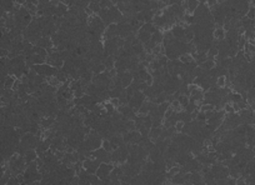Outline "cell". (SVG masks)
Instances as JSON below:
<instances>
[{"label": "cell", "instance_id": "obj_15", "mask_svg": "<svg viewBox=\"0 0 255 185\" xmlns=\"http://www.w3.org/2000/svg\"><path fill=\"white\" fill-rule=\"evenodd\" d=\"M84 94H85V91H84V89H83V88H79V89H76V90L73 91L74 98H81V96L84 95Z\"/></svg>", "mask_w": 255, "mask_h": 185}, {"label": "cell", "instance_id": "obj_2", "mask_svg": "<svg viewBox=\"0 0 255 185\" xmlns=\"http://www.w3.org/2000/svg\"><path fill=\"white\" fill-rule=\"evenodd\" d=\"M133 80H134L133 74L130 71H125V74L121 78V85H123V88H128L133 83Z\"/></svg>", "mask_w": 255, "mask_h": 185}, {"label": "cell", "instance_id": "obj_16", "mask_svg": "<svg viewBox=\"0 0 255 185\" xmlns=\"http://www.w3.org/2000/svg\"><path fill=\"white\" fill-rule=\"evenodd\" d=\"M247 16L249 18V19H255V6H253V5H250V8H249V10H248V13H247Z\"/></svg>", "mask_w": 255, "mask_h": 185}, {"label": "cell", "instance_id": "obj_8", "mask_svg": "<svg viewBox=\"0 0 255 185\" xmlns=\"http://www.w3.org/2000/svg\"><path fill=\"white\" fill-rule=\"evenodd\" d=\"M104 65H105V68H106V70H108V71H110L111 69H114V65H115V60H114V58H113V56H108V58H105V60H104Z\"/></svg>", "mask_w": 255, "mask_h": 185}, {"label": "cell", "instance_id": "obj_5", "mask_svg": "<svg viewBox=\"0 0 255 185\" xmlns=\"http://www.w3.org/2000/svg\"><path fill=\"white\" fill-rule=\"evenodd\" d=\"M150 40L154 41L155 44H161V43H163V40H164V34L161 33V30H158V31H155L154 34H151V39Z\"/></svg>", "mask_w": 255, "mask_h": 185}, {"label": "cell", "instance_id": "obj_19", "mask_svg": "<svg viewBox=\"0 0 255 185\" xmlns=\"http://www.w3.org/2000/svg\"><path fill=\"white\" fill-rule=\"evenodd\" d=\"M109 103H111V104H113V105L115 106V108H118V106L120 105V103H119V99H118V98H111V99L109 100Z\"/></svg>", "mask_w": 255, "mask_h": 185}, {"label": "cell", "instance_id": "obj_14", "mask_svg": "<svg viewBox=\"0 0 255 185\" xmlns=\"http://www.w3.org/2000/svg\"><path fill=\"white\" fill-rule=\"evenodd\" d=\"M101 146H103L108 153H111V151L114 150L113 149V145H111V143L109 140H103V144H101Z\"/></svg>", "mask_w": 255, "mask_h": 185}, {"label": "cell", "instance_id": "obj_9", "mask_svg": "<svg viewBox=\"0 0 255 185\" xmlns=\"http://www.w3.org/2000/svg\"><path fill=\"white\" fill-rule=\"evenodd\" d=\"M201 68L204 70H210V69L215 68V60H211V59H208L205 63L201 65Z\"/></svg>", "mask_w": 255, "mask_h": 185}, {"label": "cell", "instance_id": "obj_18", "mask_svg": "<svg viewBox=\"0 0 255 185\" xmlns=\"http://www.w3.org/2000/svg\"><path fill=\"white\" fill-rule=\"evenodd\" d=\"M224 110H225V112H226V113H228V114H231V113H235V112H234V108H233V105H231L230 103H228V104H226V105L224 106Z\"/></svg>", "mask_w": 255, "mask_h": 185}, {"label": "cell", "instance_id": "obj_13", "mask_svg": "<svg viewBox=\"0 0 255 185\" xmlns=\"http://www.w3.org/2000/svg\"><path fill=\"white\" fill-rule=\"evenodd\" d=\"M216 85L219 86V88L226 86V76H218V79H216Z\"/></svg>", "mask_w": 255, "mask_h": 185}, {"label": "cell", "instance_id": "obj_4", "mask_svg": "<svg viewBox=\"0 0 255 185\" xmlns=\"http://www.w3.org/2000/svg\"><path fill=\"white\" fill-rule=\"evenodd\" d=\"M203 180V174L200 172H193L190 173V183L193 185H196L199 181Z\"/></svg>", "mask_w": 255, "mask_h": 185}, {"label": "cell", "instance_id": "obj_21", "mask_svg": "<svg viewBox=\"0 0 255 185\" xmlns=\"http://www.w3.org/2000/svg\"><path fill=\"white\" fill-rule=\"evenodd\" d=\"M196 185H206V184H205V181H204V180H201V181H199Z\"/></svg>", "mask_w": 255, "mask_h": 185}, {"label": "cell", "instance_id": "obj_7", "mask_svg": "<svg viewBox=\"0 0 255 185\" xmlns=\"http://www.w3.org/2000/svg\"><path fill=\"white\" fill-rule=\"evenodd\" d=\"M15 76L14 75H8L6 78H5V81H4V88L5 89H13V85H14V83H15Z\"/></svg>", "mask_w": 255, "mask_h": 185}, {"label": "cell", "instance_id": "obj_10", "mask_svg": "<svg viewBox=\"0 0 255 185\" xmlns=\"http://www.w3.org/2000/svg\"><path fill=\"white\" fill-rule=\"evenodd\" d=\"M179 60H180V61H182L183 64H185V65H188V64L191 63L194 59H193V56H191L190 54H184V55H182V56L179 58Z\"/></svg>", "mask_w": 255, "mask_h": 185}, {"label": "cell", "instance_id": "obj_3", "mask_svg": "<svg viewBox=\"0 0 255 185\" xmlns=\"http://www.w3.org/2000/svg\"><path fill=\"white\" fill-rule=\"evenodd\" d=\"M24 159H25V163H31V161H35L38 159V154H36V151L34 149H29L26 150L25 155H24Z\"/></svg>", "mask_w": 255, "mask_h": 185}, {"label": "cell", "instance_id": "obj_20", "mask_svg": "<svg viewBox=\"0 0 255 185\" xmlns=\"http://www.w3.org/2000/svg\"><path fill=\"white\" fill-rule=\"evenodd\" d=\"M183 125H184V123H183V121H178V123H177V125H175V129H177V131H178V133L182 131Z\"/></svg>", "mask_w": 255, "mask_h": 185}, {"label": "cell", "instance_id": "obj_22", "mask_svg": "<svg viewBox=\"0 0 255 185\" xmlns=\"http://www.w3.org/2000/svg\"><path fill=\"white\" fill-rule=\"evenodd\" d=\"M199 4H206V0H198Z\"/></svg>", "mask_w": 255, "mask_h": 185}, {"label": "cell", "instance_id": "obj_6", "mask_svg": "<svg viewBox=\"0 0 255 185\" xmlns=\"http://www.w3.org/2000/svg\"><path fill=\"white\" fill-rule=\"evenodd\" d=\"M225 33H226V31L224 30V28H215L214 38L218 39V40H224L225 39Z\"/></svg>", "mask_w": 255, "mask_h": 185}, {"label": "cell", "instance_id": "obj_1", "mask_svg": "<svg viewBox=\"0 0 255 185\" xmlns=\"http://www.w3.org/2000/svg\"><path fill=\"white\" fill-rule=\"evenodd\" d=\"M171 33H173V35H174L175 39H178V40H180V41H182V40L185 38V29H184V26L179 25V24L174 25L173 28H171Z\"/></svg>", "mask_w": 255, "mask_h": 185}, {"label": "cell", "instance_id": "obj_11", "mask_svg": "<svg viewBox=\"0 0 255 185\" xmlns=\"http://www.w3.org/2000/svg\"><path fill=\"white\" fill-rule=\"evenodd\" d=\"M178 101H179V104H180V106L184 109L185 106H186L188 104H189V96H185V95H180L179 96V99H178Z\"/></svg>", "mask_w": 255, "mask_h": 185}, {"label": "cell", "instance_id": "obj_12", "mask_svg": "<svg viewBox=\"0 0 255 185\" xmlns=\"http://www.w3.org/2000/svg\"><path fill=\"white\" fill-rule=\"evenodd\" d=\"M166 101V92H161V94H159L155 98V103L159 105V104H161V103H165Z\"/></svg>", "mask_w": 255, "mask_h": 185}, {"label": "cell", "instance_id": "obj_17", "mask_svg": "<svg viewBox=\"0 0 255 185\" xmlns=\"http://www.w3.org/2000/svg\"><path fill=\"white\" fill-rule=\"evenodd\" d=\"M196 120H198V121H206V117H205V113H203V112H198V115H196Z\"/></svg>", "mask_w": 255, "mask_h": 185}]
</instances>
